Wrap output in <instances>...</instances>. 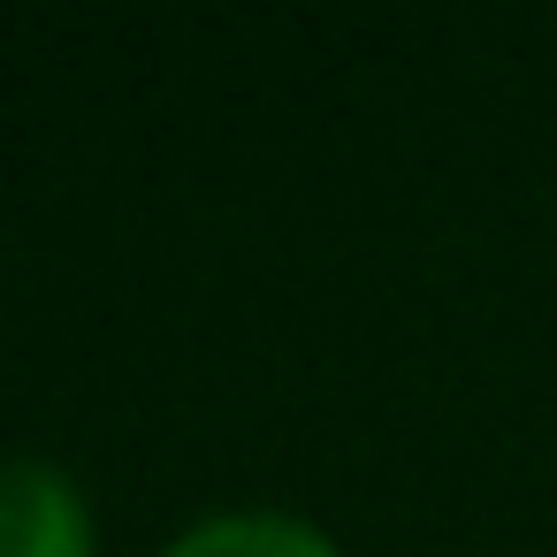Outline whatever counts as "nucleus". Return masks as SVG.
I'll use <instances>...</instances> for the list:
<instances>
[{"instance_id":"nucleus-2","label":"nucleus","mask_w":557,"mask_h":557,"mask_svg":"<svg viewBox=\"0 0 557 557\" xmlns=\"http://www.w3.org/2000/svg\"><path fill=\"white\" fill-rule=\"evenodd\" d=\"M161 557H336V542L306 519H283V511H230V519L176 534Z\"/></svg>"},{"instance_id":"nucleus-1","label":"nucleus","mask_w":557,"mask_h":557,"mask_svg":"<svg viewBox=\"0 0 557 557\" xmlns=\"http://www.w3.org/2000/svg\"><path fill=\"white\" fill-rule=\"evenodd\" d=\"M0 557H92V511L54 466H0Z\"/></svg>"}]
</instances>
